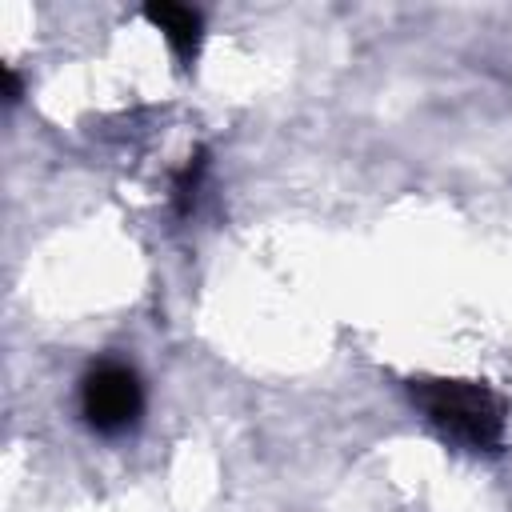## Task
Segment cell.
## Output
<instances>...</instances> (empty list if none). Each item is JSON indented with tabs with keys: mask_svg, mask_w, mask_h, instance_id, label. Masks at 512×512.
Masks as SVG:
<instances>
[{
	"mask_svg": "<svg viewBox=\"0 0 512 512\" xmlns=\"http://www.w3.org/2000/svg\"><path fill=\"white\" fill-rule=\"evenodd\" d=\"M412 400L428 412L436 432L460 448L492 452L504 436L500 400L472 380H420L412 384Z\"/></svg>",
	"mask_w": 512,
	"mask_h": 512,
	"instance_id": "obj_1",
	"label": "cell"
},
{
	"mask_svg": "<svg viewBox=\"0 0 512 512\" xmlns=\"http://www.w3.org/2000/svg\"><path fill=\"white\" fill-rule=\"evenodd\" d=\"M140 408H144L140 376L120 360L96 364L80 384V412H84L88 428H96L100 436L128 432L140 420Z\"/></svg>",
	"mask_w": 512,
	"mask_h": 512,
	"instance_id": "obj_2",
	"label": "cell"
},
{
	"mask_svg": "<svg viewBox=\"0 0 512 512\" xmlns=\"http://www.w3.org/2000/svg\"><path fill=\"white\" fill-rule=\"evenodd\" d=\"M144 16L164 32V40L172 44L176 60L180 64H192L196 60V48H200V16L184 4H152L144 8Z\"/></svg>",
	"mask_w": 512,
	"mask_h": 512,
	"instance_id": "obj_3",
	"label": "cell"
}]
</instances>
